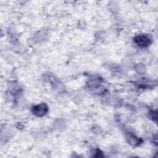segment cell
Here are the masks:
<instances>
[{"label":"cell","mask_w":158,"mask_h":158,"mask_svg":"<svg viewBox=\"0 0 158 158\" xmlns=\"http://www.w3.org/2000/svg\"><path fill=\"white\" fill-rule=\"evenodd\" d=\"M135 43L140 47H147L151 43V39L145 35H139L134 38Z\"/></svg>","instance_id":"6da1fadb"},{"label":"cell","mask_w":158,"mask_h":158,"mask_svg":"<svg viewBox=\"0 0 158 158\" xmlns=\"http://www.w3.org/2000/svg\"><path fill=\"white\" fill-rule=\"evenodd\" d=\"M48 108L45 103H41L35 106L32 108V112L34 115L38 117H42L44 115L48 112Z\"/></svg>","instance_id":"7a4b0ae2"},{"label":"cell","mask_w":158,"mask_h":158,"mask_svg":"<svg viewBox=\"0 0 158 158\" xmlns=\"http://www.w3.org/2000/svg\"><path fill=\"white\" fill-rule=\"evenodd\" d=\"M128 141H129L131 144H132L133 145L138 143V140L137 138H136L134 135H129L128 136Z\"/></svg>","instance_id":"3957f363"}]
</instances>
